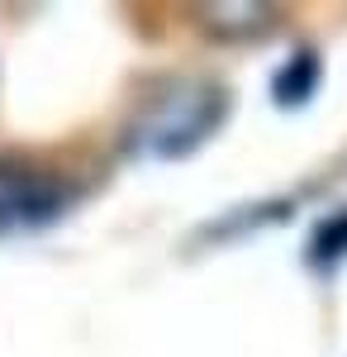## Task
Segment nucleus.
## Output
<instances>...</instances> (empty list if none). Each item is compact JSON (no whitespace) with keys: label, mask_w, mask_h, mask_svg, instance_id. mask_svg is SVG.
<instances>
[{"label":"nucleus","mask_w":347,"mask_h":357,"mask_svg":"<svg viewBox=\"0 0 347 357\" xmlns=\"http://www.w3.org/2000/svg\"><path fill=\"white\" fill-rule=\"evenodd\" d=\"M67 195L53 181H38L24 172H0V234L5 229H29V224H48L62 215Z\"/></svg>","instance_id":"1"},{"label":"nucleus","mask_w":347,"mask_h":357,"mask_svg":"<svg viewBox=\"0 0 347 357\" xmlns=\"http://www.w3.org/2000/svg\"><path fill=\"white\" fill-rule=\"evenodd\" d=\"M205 96H210V91H200V96H181L167 114L153 119V153H162V158H181V153H190V148L219 124L224 100L205 105Z\"/></svg>","instance_id":"2"},{"label":"nucleus","mask_w":347,"mask_h":357,"mask_svg":"<svg viewBox=\"0 0 347 357\" xmlns=\"http://www.w3.org/2000/svg\"><path fill=\"white\" fill-rule=\"evenodd\" d=\"M314 86H319V57L314 53H295L281 72H276V100L281 105H300V100H309L314 96Z\"/></svg>","instance_id":"3"},{"label":"nucleus","mask_w":347,"mask_h":357,"mask_svg":"<svg viewBox=\"0 0 347 357\" xmlns=\"http://www.w3.org/2000/svg\"><path fill=\"white\" fill-rule=\"evenodd\" d=\"M347 252V215H333V220H323L319 229H314V248H309V257L314 262H338Z\"/></svg>","instance_id":"4"}]
</instances>
